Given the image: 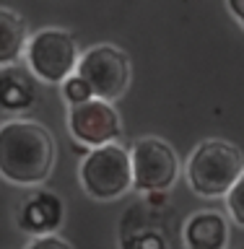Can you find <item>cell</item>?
Returning a JSON list of instances; mask_svg holds the SVG:
<instances>
[{
    "mask_svg": "<svg viewBox=\"0 0 244 249\" xmlns=\"http://www.w3.org/2000/svg\"><path fill=\"white\" fill-rule=\"evenodd\" d=\"M182 236L187 249H226L229 226H226V218L216 210H200L187 218Z\"/></svg>",
    "mask_w": 244,
    "mask_h": 249,
    "instance_id": "obj_9",
    "label": "cell"
},
{
    "mask_svg": "<svg viewBox=\"0 0 244 249\" xmlns=\"http://www.w3.org/2000/svg\"><path fill=\"white\" fill-rule=\"evenodd\" d=\"M55 163V140L34 120L0 124V177L11 184H42Z\"/></svg>",
    "mask_w": 244,
    "mask_h": 249,
    "instance_id": "obj_1",
    "label": "cell"
},
{
    "mask_svg": "<svg viewBox=\"0 0 244 249\" xmlns=\"http://www.w3.org/2000/svg\"><path fill=\"white\" fill-rule=\"evenodd\" d=\"M26 249H73L68 244L65 239H60V236H37V239H31L29 241V247Z\"/></svg>",
    "mask_w": 244,
    "mask_h": 249,
    "instance_id": "obj_15",
    "label": "cell"
},
{
    "mask_svg": "<svg viewBox=\"0 0 244 249\" xmlns=\"http://www.w3.org/2000/svg\"><path fill=\"white\" fill-rule=\"evenodd\" d=\"M68 130L78 143L91 148H104L112 145L122 135V122L112 104L91 99L86 104L68 109Z\"/></svg>",
    "mask_w": 244,
    "mask_h": 249,
    "instance_id": "obj_7",
    "label": "cell"
},
{
    "mask_svg": "<svg viewBox=\"0 0 244 249\" xmlns=\"http://www.w3.org/2000/svg\"><path fill=\"white\" fill-rule=\"evenodd\" d=\"M244 174V159L226 140H206L190 153L187 182L200 197H226Z\"/></svg>",
    "mask_w": 244,
    "mask_h": 249,
    "instance_id": "obj_2",
    "label": "cell"
},
{
    "mask_svg": "<svg viewBox=\"0 0 244 249\" xmlns=\"http://www.w3.org/2000/svg\"><path fill=\"white\" fill-rule=\"evenodd\" d=\"M226 8H229V11L234 13V18L244 26V0H231V3H226Z\"/></svg>",
    "mask_w": 244,
    "mask_h": 249,
    "instance_id": "obj_16",
    "label": "cell"
},
{
    "mask_svg": "<svg viewBox=\"0 0 244 249\" xmlns=\"http://www.w3.org/2000/svg\"><path fill=\"white\" fill-rule=\"evenodd\" d=\"M62 218H65V205H62L60 195L50 190H39L23 200L16 221H19L21 231H26L37 239V236H52L60 229Z\"/></svg>",
    "mask_w": 244,
    "mask_h": 249,
    "instance_id": "obj_8",
    "label": "cell"
},
{
    "mask_svg": "<svg viewBox=\"0 0 244 249\" xmlns=\"http://www.w3.org/2000/svg\"><path fill=\"white\" fill-rule=\"evenodd\" d=\"M34 104V81L23 68L0 70V112L16 114Z\"/></svg>",
    "mask_w": 244,
    "mask_h": 249,
    "instance_id": "obj_10",
    "label": "cell"
},
{
    "mask_svg": "<svg viewBox=\"0 0 244 249\" xmlns=\"http://www.w3.org/2000/svg\"><path fill=\"white\" fill-rule=\"evenodd\" d=\"M29 34L19 13L0 8V68H8L26 52Z\"/></svg>",
    "mask_w": 244,
    "mask_h": 249,
    "instance_id": "obj_11",
    "label": "cell"
},
{
    "mask_svg": "<svg viewBox=\"0 0 244 249\" xmlns=\"http://www.w3.org/2000/svg\"><path fill=\"white\" fill-rule=\"evenodd\" d=\"M226 208L229 215L237 226H244V174L239 177V182L231 187V192L226 195Z\"/></svg>",
    "mask_w": 244,
    "mask_h": 249,
    "instance_id": "obj_14",
    "label": "cell"
},
{
    "mask_svg": "<svg viewBox=\"0 0 244 249\" xmlns=\"http://www.w3.org/2000/svg\"><path fill=\"white\" fill-rule=\"evenodd\" d=\"M120 249H169V239L156 226H138L120 236Z\"/></svg>",
    "mask_w": 244,
    "mask_h": 249,
    "instance_id": "obj_12",
    "label": "cell"
},
{
    "mask_svg": "<svg viewBox=\"0 0 244 249\" xmlns=\"http://www.w3.org/2000/svg\"><path fill=\"white\" fill-rule=\"evenodd\" d=\"M132 187L140 192H167L177 182L179 159L174 148L159 138H140L130 151Z\"/></svg>",
    "mask_w": 244,
    "mask_h": 249,
    "instance_id": "obj_6",
    "label": "cell"
},
{
    "mask_svg": "<svg viewBox=\"0 0 244 249\" xmlns=\"http://www.w3.org/2000/svg\"><path fill=\"white\" fill-rule=\"evenodd\" d=\"M75 75L91 89L94 99L117 101L130 86V60L112 44H96L81 54Z\"/></svg>",
    "mask_w": 244,
    "mask_h": 249,
    "instance_id": "obj_4",
    "label": "cell"
},
{
    "mask_svg": "<svg viewBox=\"0 0 244 249\" xmlns=\"http://www.w3.org/2000/svg\"><path fill=\"white\" fill-rule=\"evenodd\" d=\"M29 68L44 83H65L78 65L75 39L62 29H42L29 36Z\"/></svg>",
    "mask_w": 244,
    "mask_h": 249,
    "instance_id": "obj_5",
    "label": "cell"
},
{
    "mask_svg": "<svg viewBox=\"0 0 244 249\" xmlns=\"http://www.w3.org/2000/svg\"><path fill=\"white\" fill-rule=\"evenodd\" d=\"M62 96H65V101H68L70 107H78V104H86V101H91L94 93H91L89 86H86L81 78L73 73L65 83H62Z\"/></svg>",
    "mask_w": 244,
    "mask_h": 249,
    "instance_id": "obj_13",
    "label": "cell"
},
{
    "mask_svg": "<svg viewBox=\"0 0 244 249\" xmlns=\"http://www.w3.org/2000/svg\"><path fill=\"white\" fill-rule=\"evenodd\" d=\"M81 187L94 200H117L132 187L130 151L120 143L94 148L81 163Z\"/></svg>",
    "mask_w": 244,
    "mask_h": 249,
    "instance_id": "obj_3",
    "label": "cell"
}]
</instances>
